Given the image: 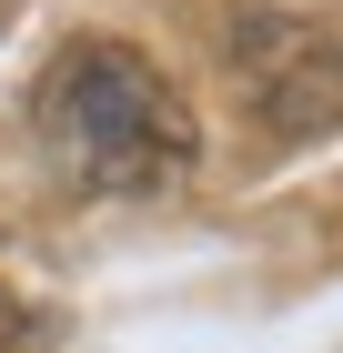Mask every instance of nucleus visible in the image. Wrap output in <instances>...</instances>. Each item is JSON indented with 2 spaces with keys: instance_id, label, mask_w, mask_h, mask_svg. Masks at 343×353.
I'll return each mask as SVG.
<instances>
[{
  "instance_id": "obj_3",
  "label": "nucleus",
  "mask_w": 343,
  "mask_h": 353,
  "mask_svg": "<svg viewBox=\"0 0 343 353\" xmlns=\"http://www.w3.org/2000/svg\"><path fill=\"white\" fill-rule=\"evenodd\" d=\"M30 333H41V323H30V313H21V303H10V293H0V353H30Z\"/></svg>"
},
{
  "instance_id": "obj_1",
  "label": "nucleus",
  "mask_w": 343,
  "mask_h": 353,
  "mask_svg": "<svg viewBox=\"0 0 343 353\" xmlns=\"http://www.w3.org/2000/svg\"><path fill=\"white\" fill-rule=\"evenodd\" d=\"M41 141L61 152L81 192H121V202H152V192L192 182V162H202L192 101L161 81V61L132 41H101V30L41 71Z\"/></svg>"
},
{
  "instance_id": "obj_2",
  "label": "nucleus",
  "mask_w": 343,
  "mask_h": 353,
  "mask_svg": "<svg viewBox=\"0 0 343 353\" xmlns=\"http://www.w3.org/2000/svg\"><path fill=\"white\" fill-rule=\"evenodd\" d=\"M233 71H242V101H253V121L273 141L343 132V41H323L313 21L242 10L233 21Z\"/></svg>"
}]
</instances>
